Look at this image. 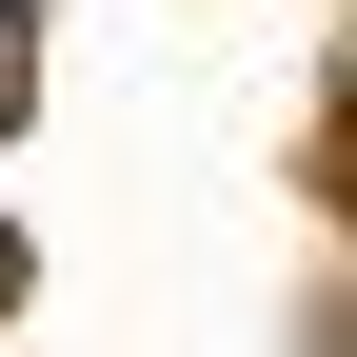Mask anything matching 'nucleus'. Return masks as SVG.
Wrapping results in <instances>:
<instances>
[{
  "label": "nucleus",
  "mask_w": 357,
  "mask_h": 357,
  "mask_svg": "<svg viewBox=\"0 0 357 357\" xmlns=\"http://www.w3.org/2000/svg\"><path fill=\"white\" fill-rule=\"evenodd\" d=\"M0 298H20V238H0Z\"/></svg>",
  "instance_id": "nucleus-1"
},
{
  "label": "nucleus",
  "mask_w": 357,
  "mask_h": 357,
  "mask_svg": "<svg viewBox=\"0 0 357 357\" xmlns=\"http://www.w3.org/2000/svg\"><path fill=\"white\" fill-rule=\"evenodd\" d=\"M0 100H20V79H0Z\"/></svg>",
  "instance_id": "nucleus-2"
}]
</instances>
